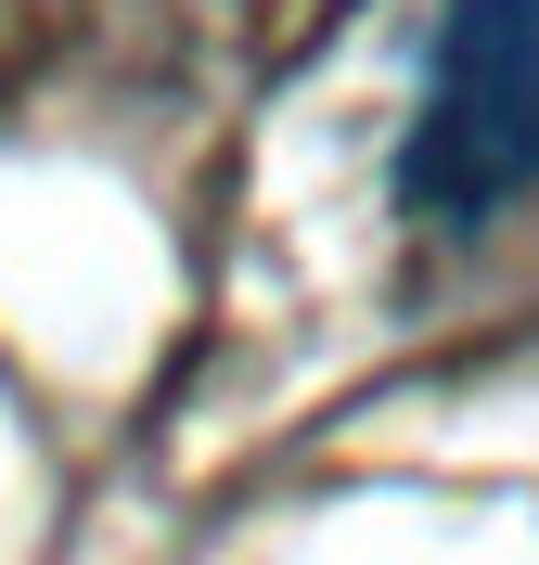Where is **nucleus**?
Masks as SVG:
<instances>
[{
    "mask_svg": "<svg viewBox=\"0 0 539 565\" xmlns=\"http://www.w3.org/2000/svg\"><path fill=\"white\" fill-rule=\"evenodd\" d=\"M539 180V0H450L424 52V104L398 129L411 232H488Z\"/></svg>",
    "mask_w": 539,
    "mask_h": 565,
    "instance_id": "1",
    "label": "nucleus"
}]
</instances>
